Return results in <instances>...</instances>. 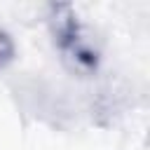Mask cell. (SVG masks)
Here are the masks:
<instances>
[{
	"label": "cell",
	"instance_id": "cell-1",
	"mask_svg": "<svg viewBox=\"0 0 150 150\" xmlns=\"http://www.w3.org/2000/svg\"><path fill=\"white\" fill-rule=\"evenodd\" d=\"M49 28L54 45L63 54V61L80 75H94L101 63V54L96 45L89 40L77 12L68 2L49 5Z\"/></svg>",
	"mask_w": 150,
	"mask_h": 150
},
{
	"label": "cell",
	"instance_id": "cell-2",
	"mask_svg": "<svg viewBox=\"0 0 150 150\" xmlns=\"http://www.w3.org/2000/svg\"><path fill=\"white\" fill-rule=\"evenodd\" d=\"M14 56H16V47H14L12 35L5 33V30H0V70L5 66H9L14 61Z\"/></svg>",
	"mask_w": 150,
	"mask_h": 150
}]
</instances>
